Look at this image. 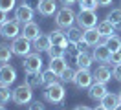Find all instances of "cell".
<instances>
[{
    "instance_id": "6da1fadb",
    "label": "cell",
    "mask_w": 121,
    "mask_h": 110,
    "mask_svg": "<svg viewBox=\"0 0 121 110\" xmlns=\"http://www.w3.org/2000/svg\"><path fill=\"white\" fill-rule=\"evenodd\" d=\"M77 22V13L72 9V6H62L55 13V24L60 29H68Z\"/></svg>"
},
{
    "instance_id": "7a4b0ae2",
    "label": "cell",
    "mask_w": 121,
    "mask_h": 110,
    "mask_svg": "<svg viewBox=\"0 0 121 110\" xmlns=\"http://www.w3.org/2000/svg\"><path fill=\"white\" fill-rule=\"evenodd\" d=\"M42 94H44V99L48 103H52V105H62V103H64V97H66V90H64V86L57 81V83H53V84H48Z\"/></svg>"
},
{
    "instance_id": "3957f363",
    "label": "cell",
    "mask_w": 121,
    "mask_h": 110,
    "mask_svg": "<svg viewBox=\"0 0 121 110\" xmlns=\"http://www.w3.org/2000/svg\"><path fill=\"white\" fill-rule=\"evenodd\" d=\"M13 101L18 105V106H24L28 103L33 101V88L30 84H18V86L13 90Z\"/></svg>"
},
{
    "instance_id": "277c9868",
    "label": "cell",
    "mask_w": 121,
    "mask_h": 110,
    "mask_svg": "<svg viewBox=\"0 0 121 110\" xmlns=\"http://www.w3.org/2000/svg\"><path fill=\"white\" fill-rule=\"evenodd\" d=\"M11 50H13L15 55H18V57L24 59L26 55H30V53H31V50H33V42L28 40L24 35H18L17 39L11 40Z\"/></svg>"
},
{
    "instance_id": "5b68a950",
    "label": "cell",
    "mask_w": 121,
    "mask_h": 110,
    "mask_svg": "<svg viewBox=\"0 0 121 110\" xmlns=\"http://www.w3.org/2000/svg\"><path fill=\"white\" fill-rule=\"evenodd\" d=\"M94 83V72H90V68H79L73 77V84L79 90H88Z\"/></svg>"
},
{
    "instance_id": "8992f818",
    "label": "cell",
    "mask_w": 121,
    "mask_h": 110,
    "mask_svg": "<svg viewBox=\"0 0 121 110\" xmlns=\"http://www.w3.org/2000/svg\"><path fill=\"white\" fill-rule=\"evenodd\" d=\"M77 26L81 29H90L97 26V13L90 9H81L77 13Z\"/></svg>"
},
{
    "instance_id": "52a82bcc",
    "label": "cell",
    "mask_w": 121,
    "mask_h": 110,
    "mask_svg": "<svg viewBox=\"0 0 121 110\" xmlns=\"http://www.w3.org/2000/svg\"><path fill=\"white\" fill-rule=\"evenodd\" d=\"M42 57H40V53L39 51H35V53H30V55H26L24 57V72L26 73H30V72H40L42 70Z\"/></svg>"
},
{
    "instance_id": "ba28073f",
    "label": "cell",
    "mask_w": 121,
    "mask_h": 110,
    "mask_svg": "<svg viewBox=\"0 0 121 110\" xmlns=\"http://www.w3.org/2000/svg\"><path fill=\"white\" fill-rule=\"evenodd\" d=\"M18 33H22V29H20V22L13 18V20H8L6 24H2L0 26V35L4 37V39H9V40H13L18 37Z\"/></svg>"
},
{
    "instance_id": "9c48e42d",
    "label": "cell",
    "mask_w": 121,
    "mask_h": 110,
    "mask_svg": "<svg viewBox=\"0 0 121 110\" xmlns=\"http://www.w3.org/2000/svg\"><path fill=\"white\" fill-rule=\"evenodd\" d=\"M17 81V70L13 66L6 62V64H0V84H6V86H11Z\"/></svg>"
},
{
    "instance_id": "30bf717a",
    "label": "cell",
    "mask_w": 121,
    "mask_h": 110,
    "mask_svg": "<svg viewBox=\"0 0 121 110\" xmlns=\"http://www.w3.org/2000/svg\"><path fill=\"white\" fill-rule=\"evenodd\" d=\"M35 17V9L28 4H20V6L15 7V18L20 24H26V22H31Z\"/></svg>"
},
{
    "instance_id": "8fae6325",
    "label": "cell",
    "mask_w": 121,
    "mask_h": 110,
    "mask_svg": "<svg viewBox=\"0 0 121 110\" xmlns=\"http://www.w3.org/2000/svg\"><path fill=\"white\" fill-rule=\"evenodd\" d=\"M92 55H94V61H97V62H103V64H110V59H112V51L106 48L103 42H99L94 46V51H92Z\"/></svg>"
},
{
    "instance_id": "7c38bea8",
    "label": "cell",
    "mask_w": 121,
    "mask_h": 110,
    "mask_svg": "<svg viewBox=\"0 0 121 110\" xmlns=\"http://www.w3.org/2000/svg\"><path fill=\"white\" fill-rule=\"evenodd\" d=\"M39 15L42 17H53L57 13V0H39V6H37Z\"/></svg>"
},
{
    "instance_id": "4fadbf2b",
    "label": "cell",
    "mask_w": 121,
    "mask_h": 110,
    "mask_svg": "<svg viewBox=\"0 0 121 110\" xmlns=\"http://www.w3.org/2000/svg\"><path fill=\"white\" fill-rule=\"evenodd\" d=\"M106 94H108L106 84L97 83V81H94V83H92V86L88 88V97H90L92 101H101V99H103Z\"/></svg>"
},
{
    "instance_id": "5bb4252c",
    "label": "cell",
    "mask_w": 121,
    "mask_h": 110,
    "mask_svg": "<svg viewBox=\"0 0 121 110\" xmlns=\"http://www.w3.org/2000/svg\"><path fill=\"white\" fill-rule=\"evenodd\" d=\"M22 35L28 39V40H35V39H39L40 37V28H39L37 22H26V24H22Z\"/></svg>"
},
{
    "instance_id": "9a60e30c",
    "label": "cell",
    "mask_w": 121,
    "mask_h": 110,
    "mask_svg": "<svg viewBox=\"0 0 121 110\" xmlns=\"http://www.w3.org/2000/svg\"><path fill=\"white\" fill-rule=\"evenodd\" d=\"M112 77H114V75H112V70H110L106 64H101V66H97V68L94 70V81H97V83L106 84Z\"/></svg>"
},
{
    "instance_id": "2e32d148",
    "label": "cell",
    "mask_w": 121,
    "mask_h": 110,
    "mask_svg": "<svg viewBox=\"0 0 121 110\" xmlns=\"http://www.w3.org/2000/svg\"><path fill=\"white\" fill-rule=\"evenodd\" d=\"M103 37L99 35V31H97V28H90V29H83V40L88 46H95V44H99V40H101Z\"/></svg>"
},
{
    "instance_id": "e0dca14e",
    "label": "cell",
    "mask_w": 121,
    "mask_h": 110,
    "mask_svg": "<svg viewBox=\"0 0 121 110\" xmlns=\"http://www.w3.org/2000/svg\"><path fill=\"white\" fill-rule=\"evenodd\" d=\"M50 39H52V44H55V46H62V48H68V35L64 33V31H60V29H55V31H52V35H50Z\"/></svg>"
},
{
    "instance_id": "ac0fdd59",
    "label": "cell",
    "mask_w": 121,
    "mask_h": 110,
    "mask_svg": "<svg viewBox=\"0 0 121 110\" xmlns=\"http://www.w3.org/2000/svg\"><path fill=\"white\" fill-rule=\"evenodd\" d=\"M52 48V39H50V35H40L39 39H35L33 40V50L35 51H48Z\"/></svg>"
},
{
    "instance_id": "d6986e66",
    "label": "cell",
    "mask_w": 121,
    "mask_h": 110,
    "mask_svg": "<svg viewBox=\"0 0 121 110\" xmlns=\"http://www.w3.org/2000/svg\"><path fill=\"white\" fill-rule=\"evenodd\" d=\"M75 62L77 68H90L94 62V55L88 51H79V53H75Z\"/></svg>"
},
{
    "instance_id": "ffe728a7",
    "label": "cell",
    "mask_w": 121,
    "mask_h": 110,
    "mask_svg": "<svg viewBox=\"0 0 121 110\" xmlns=\"http://www.w3.org/2000/svg\"><path fill=\"white\" fill-rule=\"evenodd\" d=\"M26 84H30L31 88L44 86V79H42V72H30L26 73Z\"/></svg>"
},
{
    "instance_id": "44dd1931",
    "label": "cell",
    "mask_w": 121,
    "mask_h": 110,
    "mask_svg": "<svg viewBox=\"0 0 121 110\" xmlns=\"http://www.w3.org/2000/svg\"><path fill=\"white\" fill-rule=\"evenodd\" d=\"M48 68H52V70L57 73V75H60V73H62L66 68H68L66 57H55V59H50V66H48Z\"/></svg>"
},
{
    "instance_id": "7402d4cb",
    "label": "cell",
    "mask_w": 121,
    "mask_h": 110,
    "mask_svg": "<svg viewBox=\"0 0 121 110\" xmlns=\"http://www.w3.org/2000/svg\"><path fill=\"white\" fill-rule=\"evenodd\" d=\"M97 31H99V35H101V37H110V35H114L116 26L105 18L103 22H99V24H97Z\"/></svg>"
},
{
    "instance_id": "603a6c76",
    "label": "cell",
    "mask_w": 121,
    "mask_h": 110,
    "mask_svg": "<svg viewBox=\"0 0 121 110\" xmlns=\"http://www.w3.org/2000/svg\"><path fill=\"white\" fill-rule=\"evenodd\" d=\"M13 55H15V53H13V50H11V46H9V44H6V42L0 44V64L9 62Z\"/></svg>"
},
{
    "instance_id": "cb8c5ba5",
    "label": "cell",
    "mask_w": 121,
    "mask_h": 110,
    "mask_svg": "<svg viewBox=\"0 0 121 110\" xmlns=\"http://www.w3.org/2000/svg\"><path fill=\"white\" fill-rule=\"evenodd\" d=\"M99 103H101V105H103L105 108L112 110L114 106H116V105L119 103V95H117V94H112V92H108V94H106V95H105V97H103V99H101Z\"/></svg>"
},
{
    "instance_id": "d4e9b609",
    "label": "cell",
    "mask_w": 121,
    "mask_h": 110,
    "mask_svg": "<svg viewBox=\"0 0 121 110\" xmlns=\"http://www.w3.org/2000/svg\"><path fill=\"white\" fill-rule=\"evenodd\" d=\"M105 46L108 48L110 51H117L121 48V37L119 35H110V37H105Z\"/></svg>"
},
{
    "instance_id": "484cf974",
    "label": "cell",
    "mask_w": 121,
    "mask_h": 110,
    "mask_svg": "<svg viewBox=\"0 0 121 110\" xmlns=\"http://www.w3.org/2000/svg\"><path fill=\"white\" fill-rule=\"evenodd\" d=\"M66 35H68V40L70 42H73V44H77L79 40H83V29L79 28V26H72V28H68L66 29Z\"/></svg>"
},
{
    "instance_id": "4316f807",
    "label": "cell",
    "mask_w": 121,
    "mask_h": 110,
    "mask_svg": "<svg viewBox=\"0 0 121 110\" xmlns=\"http://www.w3.org/2000/svg\"><path fill=\"white\" fill-rule=\"evenodd\" d=\"M9 101H13V90H9L6 84H0V105H6Z\"/></svg>"
},
{
    "instance_id": "83f0119b",
    "label": "cell",
    "mask_w": 121,
    "mask_h": 110,
    "mask_svg": "<svg viewBox=\"0 0 121 110\" xmlns=\"http://www.w3.org/2000/svg\"><path fill=\"white\" fill-rule=\"evenodd\" d=\"M46 53L50 55V59H55V57H66V48L52 44V48H50V50L46 51Z\"/></svg>"
},
{
    "instance_id": "f1b7e54d",
    "label": "cell",
    "mask_w": 121,
    "mask_h": 110,
    "mask_svg": "<svg viewBox=\"0 0 121 110\" xmlns=\"http://www.w3.org/2000/svg\"><path fill=\"white\" fill-rule=\"evenodd\" d=\"M42 79H44V86H48V84H53V83H57L59 75L53 72L52 68H48L46 72H42Z\"/></svg>"
},
{
    "instance_id": "f546056e",
    "label": "cell",
    "mask_w": 121,
    "mask_h": 110,
    "mask_svg": "<svg viewBox=\"0 0 121 110\" xmlns=\"http://www.w3.org/2000/svg\"><path fill=\"white\" fill-rule=\"evenodd\" d=\"M106 20L112 22L114 26H116V24H119V22H121V7H117V9H112L110 13L106 15Z\"/></svg>"
},
{
    "instance_id": "4dcf8cb0",
    "label": "cell",
    "mask_w": 121,
    "mask_h": 110,
    "mask_svg": "<svg viewBox=\"0 0 121 110\" xmlns=\"http://www.w3.org/2000/svg\"><path fill=\"white\" fill-rule=\"evenodd\" d=\"M79 2V7L81 9H90V11H95L97 9V0H77Z\"/></svg>"
},
{
    "instance_id": "1f68e13d",
    "label": "cell",
    "mask_w": 121,
    "mask_h": 110,
    "mask_svg": "<svg viewBox=\"0 0 121 110\" xmlns=\"http://www.w3.org/2000/svg\"><path fill=\"white\" fill-rule=\"evenodd\" d=\"M73 77H75V72H73L72 68H66V70L59 75V79L62 81V83H73Z\"/></svg>"
},
{
    "instance_id": "d6a6232c",
    "label": "cell",
    "mask_w": 121,
    "mask_h": 110,
    "mask_svg": "<svg viewBox=\"0 0 121 110\" xmlns=\"http://www.w3.org/2000/svg\"><path fill=\"white\" fill-rule=\"evenodd\" d=\"M15 0H0V9H2V11H6V13H9V11H13V9H15Z\"/></svg>"
},
{
    "instance_id": "836d02e7",
    "label": "cell",
    "mask_w": 121,
    "mask_h": 110,
    "mask_svg": "<svg viewBox=\"0 0 121 110\" xmlns=\"http://www.w3.org/2000/svg\"><path fill=\"white\" fill-rule=\"evenodd\" d=\"M112 75H114V79H116V81H121V62H119V64H114Z\"/></svg>"
},
{
    "instance_id": "e575fe53",
    "label": "cell",
    "mask_w": 121,
    "mask_h": 110,
    "mask_svg": "<svg viewBox=\"0 0 121 110\" xmlns=\"http://www.w3.org/2000/svg\"><path fill=\"white\" fill-rule=\"evenodd\" d=\"M121 62V51H112V59H110V64H119Z\"/></svg>"
},
{
    "instance_id": "d590c367",
    "label": "cell",
    "mask_w": 121,
    "mask_h": 110,
    "mask_svg": "<svg viewBox=\"0 0 121 110\" xmlns=\"http://www.w3.org/2000/svg\"><path fill=\"white\" fill-rule=\"evenodd\" d=\"M30 110H44V105H42L40 101H31Z\"/></svg>"
},
{
    "instance_id": "8d00e7d4",
    "label": "cell",
    "mask_w": 121,
    "mask_h": 110,
    "mask_svg": "<svg viewBox=\"0 0 121 110\" xmlns=\"http://www.w3.org/2000/svg\"><path fill=\"white\" fill-rule=\"evenodd\" d=\"M75 48H77V53H79V51H86V48H88V44L84 42V40H79V42L75 44Z\"/></svg>"
},
{
    "instance_id": "74e56055",
    "label": "cell",
    "mask_w": 121,
    "mask_h": 110,
    "mask_svg": "<svg viewBox=\"0 0 121 110\" xmlns=\"http://www.w3.org/2000/svg\"><path fill=\"white\" fill-rule=\"evenodd\" d=\"M8 20H9V18H8V13L0 9V26H2V24H6V22H8Z\"/></svg>"
},
{
    "instance_id": "f35d334b",
    "label": "cell",
    "mask_w": 121,
    "mask_h": 110,
    "mask_svg": "<svg viewBox=\"0 0 121 110\" xmlns=\"http://www.w3.org/2000/svg\"><path fill=\"white\" fill-rule=\"evenodd\" d=\"M97 4H99L101 7H108L110 4H112V0H97Z\"/></svg>"
},
{
    "instance_id": "ab89813d",
    "label": "cell",
    "mask_w": 121,
    "mask_h": 110,
    "mask_svg": "<svg viewBox=\"0 0 121 110\" xmlns=\"http://www.w3.org/2000/svg\"><path fill=\"white\" fill-rule=\"evenodd\" d=\"M60 4H62V6H72V4H75L77 0H59Z\"/></svg>"
},
{
    "instance_id": "60d3db41",
    "label": "cell",
    "mask_w": 121,
    "mask_h": 110,
    "mask_svg": "<svg viewBox=\"0 0 121 110\" xmlns=\"http://www.w3.org/2000/svg\"><path fill=\"white\" fill-rule=\"evenodd\" d=\"M73 110H92L90 106H84V105H77V106H73Z\"/></svg>"
},
{
    "instance_id": "b9f144b4",
    "label": "cell",
    "mask_w": 121,
    "mask_h": 110,
    "mask_svg": "<svg viewBox=\"0 0 121 110\" xmlns=\"http://www.w3.org/2000/svg\"><path fill=\"white\" fill-rule=\"evenodd\" d=\"M92 110H108V108H105V106H103V105L99 103V106H95V108H92Z\"/></svg>"
},
{
    "instance_id": "7bdbcfd3",
    "label": "cell",
    "mask_w": 121,
    "mask_h": 110,
    "mask_svg": "<svg viewBox=\"0 0 121 110\" xmlns=\"http://www.w3.org/2000/svg\"><path fill=\"white\" fill-rule=\"evenodd\" d=\"M112 110H121V101L119 103H117V105H116V106H114V108Z\"/></svg>"
},
{
    "instance_id": "ee69618b",
    "label": "cell",
    "mask_w": 121,
    "mask_h": 110,
    "mask_svg": "<svg viewBox=\"0 0 121 110\" xmlns=\"http://www.w3.org/2000/svg\"><path fill=\"white\" fill-rule=\"evenodd\" d=\"M116 29H117V31H121V22H119V24H116Z\"/></svg>"
},
{
    "instance_id": "f6af8a7d",
    "label": "cell",
    "mask_w": 121,
    "mask_h": 110,
    "mask_svg": "<svg viewBox=\"0 0 121 110\" xmlns=\"http://www.w3.org/2000/svg\"><path fill=\"white\" fill-rule=\"evenodd\" d=\"M0 110H6V106H4V105H0Z\"/></svg>"
},
{
    "instance_id": "bcb514c9",
    "label": "cell",
    "mask_w": 121,
    "mask_h": 110,
    "mask_svg": "<svg viewBox=\"0 0 121 110\" xmlns=\"http://www.w3.org/2000/svg\"><path fill=\"white\" fill-rule=\"evenodd\" d=\"M117 95H119V101H121V90H119V94H117Z\"/></svg>"
},
{
    "instance_id": "7dc6e473",
    "label": "cell",
    "mask_w": 121,
    "mask_h": 110,
    "mask_svg": "<svg viewBox=\"0 0 121 110\" xmlns=\"http://www.w3.org/2000/svg\"><path fill=\"white\" fill-rule=\"evenodd\" d=\"M119 51H121V48H119Z\"/></svg>"
}]
</instances>
